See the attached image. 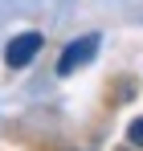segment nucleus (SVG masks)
<instances>
[{"instance_id": "3", "label": "nucleus", "mask_w": 143, "mask_h": 151, "mask_svg": "<svg viewBox=\"0 0 143 151\" xmlns=\"http://www.w3.org/2000/svg\"><path fill=\"white\" fill-rule=\"evenodd\" d=\"M127 139H131V147H143V119H135L127 127Z\"/></svg>"}, {"instance_id": "2", "label": "nucleus", "mask_w": 143, "mask_h": 151, "mask_svg": "<svg viewBox=\"0 0 143 151\" xmlns=\"http://www.w3.org/2000/svg\"><path fill=\"white\" fill-rule=\"evenodd\" d=\"M41 45H45L41 33H33V29H29V33H17V37L4 45V61H8V70H25V65L41 53Z\"/></svg>"}, {"instance_id": "1", "label": "nucleus", "mask_w": 143, "mask_h": 151, "mask_svg": "<svg viewBox=\"0 0 143 151\" xmlns=\"http://www.w3.org/2000/svg\"><path fill=\"white\" fill-rule=\"evenodd\" d=\"M98 45H102V37H98V33H86V37H74L70 45L61 49V57H57V78H70L74 70H82L86 61H94Z\"/></svg>"}]
</instances>
